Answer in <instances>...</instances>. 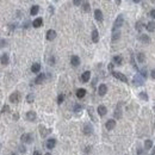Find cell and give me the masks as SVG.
<instances>
[{
    "mask_svg": "<svg viewBox=\"0 0 155 155\" xmlns=\"http://www.w3.org/2000/svg\"><path fill=\"white\" fill-rule=\"evenodd\" d=\"M123 20H124L123 16L119 14V16L117 17V19L115 20V23H113V28H112V32H113V31H117V29L121 28L122 24H123Z\"/></svg>",
    "mask_w": 155,
    "mask_h": 155,
    "instance_id": "6da1fadb",
    "label": "cell"
},
{
    "mask_svg": "<svg viewBox=\"0 0 155 155\" xmlns=\"http://www.w3.org/2000/svg\"><path fill=\"white\" fill-rule=\"evenodd\" d=\"M20 140H22L23 143L29 144V143H32V141H34V136H32V134H23L22 137H20Z\"/></svg>",
    "mask_w": 155,
    "mask_h": 155,
    "instance_id": "7a4b0ae2",
    "label": "cell"
},
{
    "mask_svg": "<svg viewBox=\"0 0 155 155\" xmlns=\"http://www.w3.org/2000/svg\"><path fill=\"white\" fill-rule=\"evenodd\" d=\"M20 98H22L20 93H19V92H13L12 94L10 96V102H11V103H14V104H17V103L20 102Z\"/></svg>",
    "mask_w": 155,
    "mask_h": 155,
    "instance_id": "3957f363",
    "label": "cell"
},
{
    "mask_svg": "<svg viewBox=\"0 0 155 155\" xmlns=\"http://www.w3.org/2000/svg\"><path fill=\"white\" fill-rule=\"evenodd\" d=\"M112 75L116 78V79H118V80L123 81V82H128V78L125 76L124 74H122V73H119V72H112Z\"/></svg>",
    "mask_w": 155,
    "mask_h": 155,
    "instance_id": "277c9868",
    "label": "cell"
},
{
    "mask_svg": "<svg viewBox=\"0 0 155 155\" xmlns=\"http://www.w3.org/2000/svg\"><path fill=\"white\" fill-rule=\"evenodd\" d=\"M134 84L136 85V86H142V85L144 84V79L140 74L135 75V78H134Z\"/></svg>",
    "mask_w": 155,
    "mask_h": 155,
    "instance_id": "5b68a950",
    "label": "cell"
},
{
    "mask_svg": "<svg viewBox=\"0 0 155 155\" xmlns=\"http://www.w3.org/2000/svg\"><path fill=\"white\" fill-rule=\"evenodd\" d=\"M0 62H1V65L4 66H7L10 63V59H9V54L7 53H4L0 57Z\"/></svg>",
    "mask_w": 155,
    "mask_h": 155,
    "instance_id": "8992f818",
    "label": "cell"
},
{
    "mask_svg": "<svg viewBox=\"0 0 155 155\" xmlns=\"http://www.w3.org/2000/svg\"><path fill=\"white\" fill-rule=\"evenodd\" d=\"M36 118H37L36 112H35V111H28V113H26V119H28V121L35 122V121H36Z\"/></svg>",
    "mask_w": 155,
    "mask_h": 155,
    "instance_id": "52a82bcc",
    "label": "cell"
},
{
    "mask_svg": "<svg viewBox=\"0 0 155 155\" xmlns=\"http://www.w3.org/2000/svg\"><path fill=\"white\" fill-rule=\"evenodd\" d=\"M116 127V121L115 119H109L107 122L105 123V128L107 130H112V129H115Z\"/></svg>",
    "mask_w": 155,
    "mask_h": 155,
    "instance_id": "ba28073f",
    "label": "cell"
},
{
    "mask_svg": "<svg viewBox=\"0 0 155 155\" xmlns=\"http://www.w3.org/2000/svg\"><path fill=\"white\" fill-rule=\"evenodd\" d=\"M106 92H107V87H106V85H104V84L99 85V87H98V94L103 97V96H105L106 94Z\"/></svg>",
    "mask_w": 155,
    "mask_h": 155,
    "instance_id": "9c48e42d",
    "label": "cell"
},
{
    "mask_svg": "<svg viewBox=\"0 0 155 155\" xmlns=\"http://www.w3.org/2000/svg\"><path fill=\"white\" fill-rule=\"evenodd\" d=\"M45 146H47V148L48 149H53L54 147L56 146V140L55 138H49L48 141H47Z\"/></svg>",
    "mask_w": 155,
    "mask_h": 155,
    "instance_id": "30bf717a",
    "label": "cell"
},
{
    "mask_svg": "<svg viewBox=\"0 0 155 155\" xmlns=\"http://www.w3.org/2000/svg\"><path fill=\"white\" fill-rule=\"evenodd\" d=\"M71 63H72V66L78 67V66L80 65V59H79L76 55H73V56L71 57Z\"/></svg>",
    "mask_w": 155,
    "mask_h": 155,
    "instance_id": "8fae6325",
    "label": "cell"
},
{
    "mask_svg": "<svg viewBox=\"0 0 155 155\" xmlns=\"http://www.w3.org/2000/svg\"><path fill=\"white\" fill-rule=\"evenodd\" d=\"M40 133H41V136L44 137V136H47L48 134L51 133V130H50V129H45L43 125H40Z\"/></svg>",
    "mask_w": 155,
    "mask_h": 155,
    "instance_id": "7c38bea8",
    "label": "cell"
},
{
    "mask_svg": "<svg viewBox=\"0 0 155 155\" xmlns=\"http://www.w3.org/2000/svg\"><path fill=\"white\" fill-rule=\"evenodd\" d=\"M90 78H91V73L88 71H86L81 75V81H82V82H87V81L90 80Z\"/></svg>",
    "mask_w": 155,
    "mask_h": 155,
    "instance_id": "4fadbf2b",
    "label": "cell"
},
{
    "mask_svg": "<svg viewBox=\"0 0 155 155\" xmlns=\"http://www.w3.org/2000/svg\"><path fill=\"white\" fill-rule=\"evenodd\" d=\"M56 37V31L55 30H49L47 32V40L48 41H53Z\"/></svg>",
    "mask_w": 155,
    "mask_h": 155,
    "instance_id": "5bb4252c",
    "label": "cell"
},
{
    "mask_svg": "<svg viewBox=\"0 0 155 155\" xmlns=\"http://www.w3.org/2000/svg\"><path fill=\"white\" fill-rule=\"evenodd\" d=\"M92 41L94 43L99 42V34H98V30H96V29L92 31Z\"/></svg>",
    "mask_w": 155,
    "mask_h": 155,
    "instance_id": "9a60e30c",
    "label": "cell"
},
{
    "mask_svg": "<svg viewBox=\"0 0 155 155\" xmlns=\"http://www.w3.org/2000/svg\"><path fill=\"white\" fill-rule=\"evenodd\" d=\"M94 17H96V19L98 22H103V12L100 10L97 9L96 11H94Z\"/></svg>",
    "mask_w": 155,
    "mask_h": 155,
    "instance_id": "2e32d148",
    "label": "cell"
},
{
    "mask_svg": "<svg viewBox=\"0 0 155 155\" xmlns=\"http://www.w3.org/2000/svg\"><path fill=\"white\" fill-rule=\"evenodd\" d=\"M106 112H107V109L104 105H99L98 106V115L99 116H105Z\"/></svg>",
    "mask_w": 155,
    "mask_h": 155,
    "instance_id": "e0dca14e",
    "label": "cell"
},
{
    "mask_svg": "<svg viewBox=\"0 0 155 155\" xmlns=\"http://www.w3.org/2000/svg\"><path fill=\"white\" fill-rule=\"evenodd\" d=\"M40 71H41V63L36 62V63H34V65L31 66V72L32 73H38Z\"/></svg>",
    "mask_w": 155,
    "mask_h": 155,
    "instance_id": "ac0fdd59",
    "label": "cell"
},
{
    "mask_svg": "<svg viewBox=\"0 0 155 155\" xmlns=\"http://www.w3.org/2000/svg\"><path fill=\"white\" fill-rule=\"evenodd\" d=\"M138 40L143 43H150V37H149L148 35H140Z\"/></svg>",
    "mask_w": 155,
    "mask_h": 155,
    "instance_id": "d6986e66",
    "label": "cell"
},
{
    "mask_svg": "<svg viewBox=\"0 0 155 155\" xmlns=\"http://www.w3.org/2000/svg\"><path fill=\"white\" fill-rule=\"evenodd\" d=\"M42 24H43V19L42 18H36L34 22H32V26H34V28H40Z\"/></svg>",
    "mask_w": 155,
    "mask_h": 155,
    "instance_id": "ffe728a7",
    "label": "cell"
},
{
    "mask_svg": "<svg viewBox=\"0 0 155 155\" xmlns=\"http://www.w3.org/2000/svg\"><path fill=\"white\" fill-rule=\"evenodd\" d=\"M85 96H86V90H85V88H79V90L76 91V97L79 99L84 98Z\"/></svg>",
    "mask_w": 155,
    "mask_h": 155,
    "instance_id": "44dd1931",
    "label": "cell"
},
{
    "mask_svg": "<svg viewBox=\"0 0 155 155\" xmlns=\"http://www.w3.org/2000/svg\"><path fill=\"white\" fill-rule=\"evenodd\" d=\"M44 79H45V74H44V73H41V74L35 79V82H36V84H42L44 81Z\"/></svg>",
    "mask_w": 155,
    "mask_h": 155,
    "instance_id": "7402d4cb",
    "label": "cell"
},
{
    "mask_svg": "<svg viewBox=\"0 0 155 155\" xmlns=\"http://www.w3.org/2000/svg\"><path fill=\"white\" fill-rule=\"evenodd\" d=\"M84 134H85V135H91V134H92V127H91L90 124H85Z\"/></svg>",
    "mask_w": 155,
    "mask_h": 155,
    "instance_id": "603a6c76",
    "label": "cell"
},
{
    "mask_svg": "<svg viewBox=\"0 0 155 155\" xmlns=\"http://www.w3.org/2000/svg\"><path fill=\"white\" fill-rule=\"evenodd\" d=\"M38 11H40V6H38V5H34L30 10V14L31 16H36L38 13Z\"/></svg>",
    "mask_w": 155,
    "mask_h": 155,
    "instance_id": "cb8c5ba5",
    "label": "cell"
},
{
    "mask_svg": "<svg viewBox=\"0 0 155 155\" xmlns=\"http://www.w3.org/2000/svg\"><path fill=\"white\" fill-rule=\"evenodd\" d=\"M147 30H148L149 32L155 31V22H149L148 24H147Z\"/></svg>",
    "mask_w": 155,
    "mask_h": 155,
    "instance_id": "d4e9b609",
    "label": "cell"
},
{
    "mask_svg": "<svg viewBox=\"0 0 155 155\" xmlns=\"http://www.w3.org/2000/svg\"><path fill=\"white\" fill-rule=\"evenodd\" d=\"M152 146H153L152 140H146V142H144V149L149 150V149H152Z\"/></svg>",
    "mask_w": 155,
    "mask_h": 155,
    "instance_id": "484cf974",
    "label": "cell"
},
{
    "mask_svg": "<svg viewBox=\"0 0 155 155\" xmlns=\"http://www.w3.org/2000/svg\"><path fill=\"white\" fill-rule=\"evenodd\" d=\"M119 37H121V32H119V31H113V35H112V42H116Z\"/></svg>",
    "mask_w": 155,
    "mask_h": 155,
    "instance_id": "4316f807",
    "label": "cell"
},
{
    "mask_svg": "<svg viewBox=\"0 0 155 155\" xmlns=\"http://www.w3.org/2000/svg\"><path fill=\"white\" fill-rule=\"evenodd\" d=\"M82 9H84L85 12H88L91 10V6H90V3H87V1H85V3H82Z\"/></svg>",
    "mask_w": 155,
    "mask_h": 155,
    "instance_id": "83f0119b",
    "label": "cell"
},
{
    "mask_svg": "<svg viewBox=\"0 0 155 155\" xmlns=\"http://www.w3.org/2000/svg\"><path fill=\"white\" fill-rule=\"evenodd\" d=\"M137 60H138L140 63H143V62H144V60H146V57H144V54L140 53L138 55H137Z\"/></svg>",
    "mask_w": 155,
    "mask_h": 155,
    "instance_id": "f1b7e54d",
    "label": "cell"
},
{
    "mask_svg": "<svg viewBox=\"0 0 155 155\" xmlns=\"http://www.w3.org/2000/svg\"><path fill=\"white\" fill-rule=\"evenodd\" d=\"M122 57L121 56H115L113 57V63H116V65H122Z\"/></svg>",
    "mask_w": 155,
    "mask_h": 155,
    "instance_id": "f546056e",
    "label": "cell"
},
{
    "mask_svg": "<svg viewBox=\"0 0 155 155\" xmlns=\"http://www.w3.org/2000/svg\"><path fill=\"white\" fill-rule=\"evenodd\" d=\"M34 100H35V96H34V94H32V93L28 94V97H26V102L30 103V104H31V103L34 102Z\"/></svg>",
    "mask_w": 155,
    "mask_h": 155,
    "instance_id": "4dcf8cb0",
    "label": "cell"
},
{
    "mask_svg": "<svg viewBox=\"0 0 155 155\" xmlns=\"http://www.w3.org/2000/svg\"><path fill=\"white\" fill-rule=\"evenodd\" d=\"M140 75H141V76L143 78V79H146L147 76H148V73H147V69H141V71H140Z\"/></svg>",
    "mask_w": 155,
    "mask_h": 155,
    "instance_id": "1f68e13d",
    "label": "cell"
},
{
    "mask_svg": "<svg viewBox=\"0 0 155 155\" xmlns=\"http://www.w3.org/2000/svg\"><path fill=\"white\" fill-rule=\"evenodd\" d=\"M115 117H116V118H121V117H122V110H119V106H118V107L116 109V111H115Z\"/></svg>",
    "mask_w": 155,
    "mask_h": 155,
    "instance_id": "d6a6232c",
    "label": "cell"
},
{
    "mask_svg": "<svg viewBox=\"0 0 155 155\" xmlns=\"http://www.w3.org/2000/svg\"><path fill=\"white\" fill-rule=\"evenodd\" d=\"M135 28H136V30L137 31H141L143 29V24L141 22H137L136 23V25H135Z\"/></svg>",
    "mask_w": 155,
    "mask_h": 155,
    "instance_id": "836d02e7",
    "label": "cell"
},
{
    "mask_svg": "<svg viewBox=\"0 0 155 155\" xmlns=\"http://www.w3.org/2000/svg\"><path fill=\"white\" fill-rule=\"evenodd\" d=\"M140 98H142V99L146 100V102L148 100V96H147L146 92H141V93H140Z\"/></svg>",
    "mask_w": 155,
    "mask_h": 155,
    "instance_id": "e575fe53",
    "label": "cell"
},
{
    "mask_svg": "<svg viewBox=\"0 0 155 155\" xmlns=\"http://www.w3.org/2000/svg\"><path fill=\"white\" fill-rule=\"evenodd\" d=\"M63 99H65V96H63V94H60V96L57 97V104H62Z\"/></svg>",
    "mask_w": 155,
    "mask_h": 155,
    "instance_id": "d590c367",
    "label": "cell"
},
{
    "mask_svg": "<svg viewBox=\"0 0 155 155\" xmlns=\"http://www.w3.org/2000/svg\"><path fill=\"white\" fill-rule=\"evenodd\" d=\"M10 111V106L9 105H4L3 106V110H1V113H6V112Z\"/></svg>",
    "mask_w": 155,
    "mask_h": 155,
    "instance_id": "8d00e7d4",
    "label": "cell"
},
{
    "mask_svg": "<svg viewBox=\"0 0 155 155\" xmlns=\"http://www.w3.org/2000/svg\"><path fill=\"white\" fill-rule=\"evenodd\" d=\"M150 17H152V18H155V10H152V11H150Z\"/></svg>",
    "mask_w": 155,
    "mask_h": 155,
    "instance_id": "74e56055",
    "label": "cell"
},
{
    "mask_svg": "<svg viewBox=\"0 0 155 155\" xmlns=\"http://www.w3.org/2000/svg\"><path fill=\"white\" fill-rule=\"evenodd\" d=\"M79 110H81V106L80 105H75V107H74V111H79Z\"/></svg>",
    "mask_w": 155,
    "mask_h": 155,
    "instance_id": "f35d334b",
    "label": "cell"
},
{
    "mask_svg": "<svg viewBox=\"0 0 155 155\" xmlns=\"http://www.w3.org/2000/svg\"><path fill=\"white\" fill-rule=\"evenodd\" d=\"M137 154H138V155H143V152H142V149H141V148L137 149Z\"/></svg>",
    "mask_w": 155,
    "mask_h": 155,
    "instance_id": "ab89813d",
    "label": "cell"
},
{
    "mask_svg": "<svg viewBox=\"0 0 155 155\" xmlns=\"http://www.w3.org/2000/svg\"><path fill=\"white\" fill-rule=\"evenodd\" d=\"M73 4H74V5H81V1H79V0H75V1H73Z\"/></svg>",
    "mask_w": 155,
    "mask_h": 155,
    "instance_id": "60d3db41",
    "label": "cell"
},
{
    "mask_svg": "<svg viewBox=\"0 0 155 155\" xmlns=\"http://www.w3.org/2000/svg\"><path fill=\"white\" fill-rule=\"evenodd\" d=\"M150 75H152V78H153V79H155V69H153V71H152V73H150Z\"/></svg>",
    "mask_w": 155,
    "mask_h": 155,
    "instance_id": "b9f144b4",
    "label": "cell"
},
{
    "mask_svg": "<svg viewBox=\"0 0 155 155\" xmlns=\"http://www.w3.org/2000/svg\"><path fill=\"white\" fill-rule=\"evenodd\" d=\"M112 68H113V63H110V65H109V69L112 71Z\"/></svg>",
    "mask_w": 155,
    "mask_h": 155,
    "instance_id": "7bdbcfd3",
    "label": "cell"
},
{
    "mask_svg": "<svg viewBox=\"0 0 155 155\" xmlns=\"http://www.w3.org/2000/svg\"><path fill=\"white\" fill-rule=\"evenodd\" d=\"M54 62H55V59L51 57V59H50V65H54Z\"/></svg>",
    "mask_w": 155,
    "mask_h": 155,
    "instance_id": "ee69618b",
    "label": "cell"
},
{
    "mask_svg": "<svg viewBox=\"0 0 155 155\" xmlns=\"http://www.w3.org/2000/svg\"><path fill=\"white\" fill-rule=\"evenodd\" d=\"M32 155H41V153L38 152V150H36V152H34V154Z\"/></svg>",
    "mask_w": 155,
    "mask_h": 155,
    "instance_id": "f6af8a7d",
    "label": "cell"
},
{
    "mask_svg": "<svg viewBox=\"0 0 155 155\" xmlns=\"http://www.w3.org/2000/svg\"><path fill=\"white\" fill-rule=\"evenodd\" d=\"M150 155H155V147H154V148H153V150H152V154H150Z\"/></svg>",
    "mask_w": 155,
    "mask_h": 155,
    "instance_id": "bcb514c9",
    "label": "cell"
},
{
    "mask_svg": "<svg viewBox=\"0 0 155 155\" xmlns=\"http://www.w3.org/2000/svg\"><path fill=\"white\" fill-rule=\"evenodd\" d=\"M45 155H51V154H50V153H47V154Z\"/></svg>",
    "mask_w": 155,
    "mask_h": 155,
    "instance_id": "7dc6e473",
    "label": "cell"
}]
</instances>
